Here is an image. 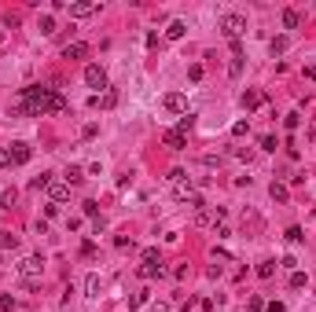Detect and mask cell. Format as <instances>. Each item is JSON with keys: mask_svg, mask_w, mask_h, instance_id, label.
I'll return each mask as SVG.
<instances>
[{"mask_svg": "<svg viewBox=\"0 0 316 312\" xmlns=\"http://www.w3.org/2000/svg\"><path fill=\"white\" fill-rule=\"evenodd\" d=\"M52 96H55V88H44V84H26V88L18 92L15 114H30V118L48 114V110H52Z\"/></svg>", "mask_w": 316, "mask_h": 312, "instance_id": "cell-1", "label": "cell"}, {"mask_svg": "<svg viewBox=\"0 0 316 312\" xmlns=\"http://www.w3.org/2000/svg\"><path fill=\"white\" fill-rule=\"evenodd\" d=\"M221 30H225L228 41H239V33H246V18L243 15H221Z\"/></svg>", "mask_w": 316, "mask_h": 312, "instance_id": "cell-2", "label": "cell"}, {"mask_svg": "<svg viewBox=\"0 0 316 312\" xmlns=\"http://www.w3.org/2000/svg\"><path fill=\"white\" fill-rule=\"evenodd\" d=\"M41 272H44V261H41V257H22V261H18V279H22L26 287H30Z\"/></svg>", "mask_w": 316, "mask_h": 312, "instance_id": "cell-3", "label": "cell"}, {"mask_svg": "<svg viewBox=\"0 0 316 312\" xmlns=\"http://www.w3.org/2000/svg\"><path fill=\"white\" fill-rule=\"evenodd\" d=\"M85 84H88V88H110V84H107V70H103V66H99V63H88L85 66Z\"/></svg>", "mask_w": 316, "mask_h": 312, "instance_id": "cell-4", "label": "cell"}, {"mask_svg": "<svg viewBox=\"0 0 316 312\" xmlns=\"http://www.w3.org/2000/svg\"><path fill=\"white\" fill-rule=\"evenodd\" d=\"M88 103H92V107H99V110H110V107H118V88H107L103 96L96 92V96H92Z\"/></svg>", "mask_w": 316, "mask_h": 312, "instance_id": "cell-5", "label": "cell"}, {"mask_svg": "<svg viewBox=\"0 0 316 312\" xmlns=\"http://www.w3.org/2000/svg\"><path fill=\"white\" fill-rule=\"evenodd\" d=\"M162 107L169 110V114H184V107H188V99H184L180 92H169V96L162 99Z\"/></svg>", "mask_w": 316, "mask_h": 312, "instance_id": "cell-6", "label": "cell"}, {"mask_svg": "<svg viewBox=\"0 0 316 312\" xmlns=\"http://www.w3.org/2000/svg\"><path fill=\"white\" fill-rule=\"evenodd\" d=\"M96 0H78V4H70V18H85V15H96Z\"/></svg>", "mask_w": 316, "mask_h": 312, "instance_id": "cell-7", "label": "cell"}, {"mask_svg": "<svg viewBox=\"0 0 316 312\" xmlns=\"http://www.w3.org/2000/svg\"><path fill=\"white\" fill-rule=\"evenodd\" d=\"M162 144L169 147V151H184V147H188V136H184V132H176V129H169V132L162 136Z\"/></svg>", "mask_w": 316, "mask_h": 312, "instance_id": "cell-8", "label": "cell"}, {"mask_svg": "<svg viewBox=\"0 0 316 312\" xmlns=\"http://www.w3.org/2000/svg\"><path fill=\"white\" fill-rule=\"evenodd\" d=\"M30 144H22V140H18V144H11V165H26L30 162Z\"/></svg>", "mask_w": 316, "mask_h": 312, "instance_id": "cell-9", "label": "cell"}, {"mask_svg": "<svg viewBox=\"0 0 316 312\" xmlns=\"http://www.w3.org/2000/svg\"><path fill=\"white\" fill-rule=\"evenodd\" d=\"M239 103H243V110H257V107L265 103V92H257V88H246Z\"/></svg>", "mask_w": 316, "mask_h": 312, "instance_id": "cell-10", "label": "cell"}, {"mask_svg": "<svg viewBox=\"0 0 316 312\" xmlns=\"http://www.w3.org/2000/svg\"><path fill=\"white\" fill-rule=\"evenodd\" d=\"M173 195H176V202H191V198L199 195V191H195V184H191V180H180V184L173 187Z\"/></svg>", "mask_w": 316, "mask_h": 312, "instance_id": "cell-11", "label": "cell"}, {"mask_svg": "<svg viewBox=\"0 0 316 312\" xmlns=\"http://www.w3.org/2000/svg\"><path fill=\"white\" fill-rule=\"evenodd\" d=\"M48 195H52V202H63V198H70V184L67 180H52L48 184Z\"/></svg>", "mask_w": 316, "mask_h": 312, "instance_id": "cell-12", "label": "cell"}, {"mask_svg": "<svg viewBox=\"0 0 316 312\" xmlns=\"http://www.w3.org/2000/svg\"><path fill=\"white\" fill-rule=\"evenodd\" d=\"M63 55H67V59H85V55H88V44H85V41L67 44V48H63Z\"/></svg>", "mask_w": 316, "mask_h": 312, "instance_id": "cell-13", "label": "cell"}, {"mask_svg": "<svg viewBox=\"0 0 316 312\" xmlns=\"http://www.w3.org/2000/svg\"><path fill=\"white\" fill-rule=\"evenodd\" d=\"M184 33H188V26H184V22H180V18H173V22H169V26H165V37H169V41H180V37H184Z\"/></svg>", "mask_w": 316, "mask_h": 312, "instance_id": "cell-14", "label": "cell"}, {"mask_svg": "<svg viewBox=\"0 0 316 312\" xmlns=\"http://www.w3.org/2000/svg\"><path fill=\"white\" fill-rule=\"evenodd\" d=\"M162 261H158V264H140V279H158V276H162Z\"/></svg>", "mask_w": 316, "mask_h": 312, "instance_id": "cell-15", "label": "cell"}, {"mask_svg": "<svg viewBox=\"0 0 316 312\" xmlns=\"http://www.w3.org/2000/svg\"><path fill=\"white\" fill-rule=\"evenodd\" d=\"M99 290H103V279H99V276H96V272H92V276L85 279V294H88V298H96V294H99Z\"/></svg>", "mask_w": 316, "mask_h": 312, "instance_id": "cell-16", "label": "cell"}, {"mask_svg": "<svg viewBox=\"0 0 316 312\" xmlns=\"http://www.w3.org/2000/svg\"><path fill=\"white\" fill-rule=\"evenodd\" d=\"M283 26H287V30H298V26H302V15L294 11V7H287V11H283Z\"/></svg>", "mask_w": 316, "mask_h": 312, "instance_id": "cell-17", "label": "cell"}, {"mask_svg": "<svg viewBox=\"0 0 316 312\" xmlns=\"http://www.w3.org/2000/svg\"><path fill=\"white\" fill-rule=\"evenodd\" d=\"M268 195H272L276 202H287V198H291V191H287V184H276V180H272V187H268Z\"/></svg>", "mask_w": 316, "mask_h": 312, "instance_id": "cell-18", "label": "cell"}, {"mask_svg": "<svg viewBox=\"0 0 316 312\" xmlns=\"http://www.w3.org/2000/svg\"><path fill=\"white\" fill-rule=\"evenodd\" d=\"M276 268H280L276 261H261V264H257V276H261V279H272V276H276Z\"/></svg>", "mask_w": 316, "mask_h": 312, "instance_id": "cell-19", "label": "cell"}, {"mask_svg": "<svg viewBox=\"0 0 316 312\" xmlns=\"http://www.w3.org/2000/svg\"><path fill=\"white\" fill-rule=\"evenodd\" d=\"M63 180H67L70 187H78L81 180H85V173H81V169H78V165H70V169H67V176H63Z\"/></svg>", "mask_w": 316, "mask_h": 312, "instance_id": "cell-20", "label": "cell"}, {"mask_svg": "<svg viewBox=\"0 0 316 312\" xmlns=\"http://www.w3.org/2000/svg\"><path fill=\"white\" fill-rule=\"evenodd\" d=\"M287 44H291L287 37H272V41H268V52H272V55H283V52H287Z\"/></svg>", "mask_w": 316, "mask_h": 312, "instance_id": "cell-21", "label": "cell"}, {"mask_svg": "<svg viewBox=\"0 0 316 312\" xmlns=\"http://www.w3.org/2000/svg\"><path fill=\"white\" fill-rule=\"evenodd\" d=\"M37 30H41L44 37H55V18L52 15H41V26H37Z\"/></svg>", "mask_w": 316, "mask_h": 312, "instance_id": "cell-22", "label": "cell"}, {"mask_svg": "<svg viewBox=\"0 0 316 312\" xmlns=\"http://www.w3.org/2000/svg\"><path fill=\"white\" fill-rule=\"evenodd\" d=\"M18 246V235H11V232H0V250H15Z\"/></svg>", "mask_w": 316, "mask_h": 312, "instance_id": "cell-23", "label": "cell"}, {"mask_svg": "<svg viewBox=\"0 0 316 312\" xmlns=\"http://www.w3.org/2000/svg\"><path fill=\"white\" fill-rule=\"evenodd\" d=\"M191 125H195V114H180V121H176V132H184V136H188Z\"/></svg>", "mask_w": 316, "mask_h": 312, "instance_id": "cell-24", "label": "cell"}, {"mask_svg": "<svg viewBox=\"0 0 316 312\" xmlns=\"http://www.w3.org/2000/svg\"><path fill=\"white\" fill-rule=\"evenodd\" d=\"M63 110H67V99H63L59 92H55V96H52V110H48V114H63Z\"/></svg>", "mask_w": 316, "mask_h": 312, "instance_id": "cell-25", "label": "cell"}, {"mask_svg": "<svg viewBox=\"0 0 316 312\" xmlns=\"http://www.w3.org/2000/svg\"><path fill=\"white\" fill-rule=\"evenodd\" d=\"M302 239H305V232L298 224H291V228H287V242H302Z\"/></svg>", "mask_w": 316, "mask_h": 312, "instance_id": "cell-26", "label": "cell"}, {"mask_svg": "<svg viewBox=\"0 0 316 312\" xmlns=\"http://www.w3.org/2000/svg\"><path fill=\"white\" fill-rule=\"evenodd\" d=\"M81 210H85V217H92V221H99V206L92 202V198H88V202H81Z\"/></svg>", "mask_w": 316, "mask_h": 312, "instance_id": "cell-27", "label": "cell"}, {"mask_svg": "<svg viewBox=\"0 0 316 312\" xmlns=\"http://www.w3.org/2000/svg\"><path fill=\"white\" fill-rule=\"evenodd\" d=\"M305 283H309V276H305V272H291V287H294V290H302Z\"/></svg>", "mask_w": 316, "mask_h": 312, "instance_id": "cell-28", "label": "cell"}, {"mask_svg": "<svg viewBox=\"0 0 316 312\" xmlns=\"http://www.w3.org/2000/svg\"><path fill=\"white\" fill-rule=\"evenodd\" d=\"M15 309V298L11 294H0V312H11Z\"/></svg>", "mask_w": 316, "mask_h": 312, "instance_id": "cell-29", "label": "cell"}, {"mask_svg": "<svg viewBox=\"0 0 316 312\" xmlns=\"http://www.w3.org/2000/svg\"><path fill=\"white\" fill-rule=\"evenodd\" d=\"M283 125H287V129H291V132H294V129H298V125H302V114H287V118H283Z\"/></svg>", "mask_w": 316, "mask_h": 312, "instance_id": "cell-30", "label": "cell"}, {"mask_svg": "<svg viewBox=\"0 0 316 312\" xmlns=\"http://www.w3.org/2000/svg\"><path fill=\"white\" fill-rule=\"evenodd\" d=\"M0 169H11V151L0 147Z\"/></svg>", "mask_w": 316, "mask_h": 312, "instance_id": "cell-31", "label": "cell"}, {"mask_svg": "<svg viewBox=\"0 0 316 312\" xmlns=\"http://www.w3.org/2000/svg\"><path fill=\"white\" fill-rule=\"evenodd\" d=\"M144 264H158V250H155V246L144 250Z\"/></svg>", "mask_w": 316, "mask_h": 312, "instance_id": "cell-32", "label": "cell"}, {"mask_svg": "<svg viewBox=\"0 0 316 312\" xmlns=\"http://www.w3.org/2000/svg\"><path fill=\"white\" fill-rule=\"evenodd\" d=\"M188 78H191V81H202V66H199V63L188 66Z\"/></svg>", "mask_w": 316, "mask_h": 312, "instance_id": "cell-33", "label": "cell"}, {"mask_svg": "<svg viewBox=\"0 0 316 312\" xmlns=\"http://www.w3.org/2000/svg\"><path fill=\"white\" fill-rule=\"evenodd\" d=\"M48 184H52V173H41V176L33 180V187H48Z\"/></svg>", "mask_w": 316, "mask_h": 312, "instance_id": "cell-34", "label": "cell"}, {"mask_svg": "<svg viewBox=\"0 0 316 312\" xmlns=\"http://www.w3.org/2000/svg\"><path fill=\"white\" fill-rule=\"evenodd\" d=\"M261 309H265V305H261V298L254 294V298H250V305H246V312H261Z\"/></svg>", "mask_w": 316, "mask_h": 312, "instance_id": "cell-35", "label": "cell"}, {"mask_svg": "<svg viewBox=\"0 0 316 312\" xmlns=\"http://www.w3.org/2000/svg\"><path fill=\"white\" fill-rule=\"evenodd\" d=\"M261 151H276V136H261Z\"/></svg>", "mask_w": 316, "mask_h": 312, "instance_id": "cell-36", "label": "cell"}, {"mask_svg": "<svg viewBox=\"0 0 316 312\" xmlns=\"http://www.w3.org/2000/svg\"><path fill=\"white\" fill-rule=\"evenodd\" d=\"M232 136H246V121H236V125H232Z\"/></svg>", "mask_w": 316, "mask_h": 312, "instance_id": "cell-37", "label": "cell"}, {"mask_svg": "<svg viewBox=\"0 0 316 312\" xmlns=\"http://www.w3.org/2000/svg\"><path fill=\"white\" fill-rule=\"evenodd\" d=\"M169 180H173V184H180V180H188V173H184V169H173Z\"/></svg>", "mask_w": 316, "mask_h": 312, "instance_id": "cell-38", "label": "cell"}, {"mask_svg": "<svg viewBox=\"0 0 316 312\" xmlns=\"http://www.w3.org/2000/svg\"><path fill=\"white\" fill-rule=\"evenodd\" d=\"M44 217H59V202H48V206H44Z\"/></svg>", "mask_w": 316, "mask_h": 312, "instance_id": "cell-39", "label": "cell"}, {"mask_svg": "<svg viewBox=\"0 0 316 312\" xmlns=\"http://www.w3.org/2000/svg\"><path fill=\"white\" fill-rule=\"evenodd\" d=\"M140 305H147V294H136L133 301H129V309H140Z\"/></svg>", "mask_w": 316, "mask_h": 312, "instance_id": "cell-40", "label": "cell"}, {"mask_svg": "<svg viewBox=\"0 0 316 312\" xmlns=\"http://www.w3.org/2000/svg\"><path fill=\"white\" fill-rule=\"evenodd\" d=\"M265 312H283V301H272V305H265Z\"/></svg>", "mask_w": 316, "mask_h": 312, "instance_id": "cell-41", "label": "cell"}, {"mask_svg": "<svg viewBox=\"0 0 316 312\" xmlns=\"http://www.w3.org/2000/svg\"><path fill=\"white\" fill-rule=\"evenodd\" d=\"M305 78H309V81H316V66H305Z\"/></svg>", "mask_w": 316, "mask_h": 312, "instance_id": "cell-42", "label": "cell"}, {"mask_svg": "<svg viewBox=\"0 0 316 312\" xmlns=\"http://www.w3.org/2000/svg\"><path fill=\"white\" fill-rule=\"evenodd\" d=\"M151 312H169V305H162V301H158V305H151Z\"/></svg>", "mask_w": 316, "mask_h": 312, "instance_id": "cell-43", "label": "cell"}, {"mask_svg": "<svg viewBox=\"0 0 316 312\" xmlns=\"http://www.w3.org/2000/svg\"><path fill=\"white\" fill-rule=\"evenodd\" d=\"M313 217H316V206H313Z\"/></svg>", "mask_w": 316, "mask_h": 312, "instance_id": "cell-44", "label": "cell"}]
</instances>
